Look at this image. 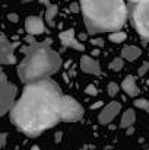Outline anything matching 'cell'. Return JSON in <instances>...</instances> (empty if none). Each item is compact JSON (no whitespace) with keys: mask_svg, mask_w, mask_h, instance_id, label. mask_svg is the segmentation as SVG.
<instances>
[{"mask_svg":"<svg viewBox=\"0 0 149 150\" xmlns=\"http://www.w3.org/2000/svg\"><path fill=\"white\" fill-rule=\"evenodd\" d=\"M61 89L51 79L28 83L10 109V121L29 137H37L60 121Z\"/></svg>","mask_w":149,"mask_h":150,"instance_id":"6da1fadb","label":"cell"},{"mask_svg":"<svg viewBox=\"0 0 149 150\" xmlns=\"http://www.w3.org/2000/svg\"><path fill=\"white\" fill-rule=\"evenodd\" d=\"M85 26L89 34L117 32L127 22L124 0H79Z\"/></svg>","mask_w":149,"mask_h":150,"instance_id":"7a4b0ae2","label":"cell"},{"mask_svg":"<svg viewBox=\"0 0 149 150\" xmlns=\"http://www.w3.org/2000/svg\"><path fill=\"white\" fill-rule=\"evenodd\" d=\"M51 42L50 38L43 42L31 41L28 47L22 48L25 58L18 66V76L25 85L48 79L61 67V57L50 48Z\"/></svg>","mask_w":149,"mask_h":150,"instance_id":"3957f363","label":"cell"},{"mask_svg":"<svg viewBox=\"0 0 149 150\" xmlns=\"http://www.w3.org/2000/svg\"><path fill=\"white\" fill-rule=\"evenodd\" d=\"M132 21L139 32V35L149 41V1L133 3L132 6Z\"/></svg>","mask_w":149,"mask_h":150,"instance_id":"277c9868","label":"cell"},{"mask_svg":"<svg viewBox=\"0 0 149 150\" xmlns=\"http://www.w3.org/2000/svg\"><path fill=\"white\" fill-rule=\"evenodd\" d=\"M83 118V108L75 98L63 95L60 103V121L78 122Z\"/></svg>","mask_w":149,"mask_h":150,"instance_id":"5b68a950","label":"cell"},{"mask_svg":"<svg viewBox=\"0 0 149 150\" xmlns=\"http://www.w3.org/2000/svg\"><path fill=\"white\" fill-rule=\"evenodd\" d=\"M16 95H18V88L12 83H7L6 86L0 88V117L12 109L16 100Z\"/></svg>","mask_w":149,"mask_h":150,"instance_id":"8992f818","label":"cell"},{"mask_svg":"<svg viewBox=\"0 0 149 150\" xmlns=\"http://www.w3.org/2000/svg\"><path fill=\"white\" fill-rule=\"evenodd\" d=\"M18 44L9 42L3 35H0V66L1 64H13L16 61V57L13 54Z\"/></svg>","mask_w":149,"mask_h":150,"instance_id":"52a82bcc","label":"cell"},{"mask_svg":"<svg viewBox=\"0 0 149 150\" xmlns=\"http://www.w3.org/2000/svg\"><path fill=\"white\" fill-rule=\"evenodd\" d=\"M120 109H121V103H120V102L113 100V102L107 103L98 115L99 124H101V125H108V124L117 117V114L120 112Z\"/></svg>","mask_w":149,"mask_h":150,"instance_id":"ba28073f","label":"cell"},{"mask_svg":"<svg viewBox=\"0 0 149 150\" xmlns=\"http://www.w3.org/2000/svg\"><path fill=\"white\" fill-rule=\"evenodd\" d=\"M58 38H60V41H61L63 48H73V50H76V51L85 50V45L81 44V42H78L75 29H72V28H70V29H66V31H63V32H60Z\"/></svg>","mask_w":149,"mask_h":150,"instance_id":"9c48e42d","label":"cell"},{"mask_svg":"<svg viewBox=\"0 0 149 150\" xmlns=\"http://www.w3.org/2000/svg\"><path fill=\"white\" fill-rule=\"evenodd\" d=\"M25 29L29 35H41L46 32V25L40 16H28L25 19Z\"/></svg>","mask_w":149,"mask_h":150,"instance_id":"30bf717a","label":"cell"},{"mask_svg":"<svg viewBox=\"0 0 149 150\" xmlns=\"http://www.w3.org/2000/svg\"><path fill=\"white\" fill-rule=\"evenodd\" d=\"M81 69L82 71L88 73V74H94V76H101V67L97 60H94L89 55H82L81 58Z\"/></svg>","mask_w":149,"mask_h":150,"instance_id":"8fae6325","label":"cell"},{"mask_svg":"<svg viewBox=\"0 0 149 150\" xmlns=\"http://www.w3.org/2000/svg\"><path fill=\"white\" fill-rule=\"evenodd\" d=\"M121 88H123V91H124L130 98H136L138 95H140V89H139V86H138V83H136V77L132 76V74H129V76H126V77L123 79Z\"/></svg>","mask_w":149,"mask_h":150,"instance_id":"7c38bea8","label":"cell"},{"mask_svg":"<svg viewBox=\"0 0 149 150\" xmlns=\"http://www.w3.org/2000/svg\"><path fill=\"white\" fill-rule=\"evenodd\" d=\"M142 54V50L138 48L136 45H127L121 50V57L127 61H135L138 57H140Z\"/></svg>","mask_w":149,"mask_h":150,"instance_id":"4fadbf2b","label":"cell"},{"mask_svg":"<svg viewBox=\"0 0 149 150\" xmlns=\"http://www.w3.org/2000/svg\"><path fill=\"white\" fill-rule=\"evenodd\" d=\"M135 121H136V114H135V111L130 108V109H126L124 112H123V117H121V121H120V127L121 128H129V127H132L133 124H135Z\"/></svg>","mask_w":149,"mask_h":150,"instance_id":"5bb4252c","label":"cell"},{"mask_svg":"<svg viewBox=\"0 0 149 150\" xmlns=\"http://www.w3.org/2000/svg\"><path fill=\"white\" fill-rule=\"evenodd\" d=\"M57 12H58V6L57 4H50L46 10V19H47V23L50 26H54V18L57 16Z\"/></svg>","mask_w":149,"mask_h":150,"instance_id":"9a60e30c","label":"cell"},{"mask_svg":"<svg viewBox=\"0 0 149 150\" xmlns=\"http://www.w3.org/2000/svg\"><path fill=\"white\" fill-rule=\"evenodd\" d=\"M110 38V41L111 42H123V41H126V38H127V35H126V32H123V31H117V32H111V35L108 37Z\"/></svg>","mask_w":149,"mask_h":150,"instance_id":"2e32d148","label":"cell"},{"mask_svg":"<svg viewBox=\"0 0 149 150\" xmlns=\"http://www.w3.org/2000/svg\"><path fill=\"white\" fill-rule=\"evenodd\" d=\"M124 67V60L123 58H114L111 63H110V70H113V71H120L121 69Z\"/></svg>","mask_w":149,"mask_h":150,"instance_id":"e0dca14e","label":"cell"},{"mask_svg":"<svg viewBox=\"0 0 149 150\" xmlns=\"http://www.w3.org/2000/svg\"><path fill=\"white\" fill-rule=\"evenodd\" d=\"M133 105H135L136 108L142 109V111H146V112H149V100L145 99V98H139V99H135Z\"/></svg>","mask_w":149,"mask_h":150,"instance_id":"ac0fdd59","label":"cell"},{"mask_svg":"<svg viewBox=\"0 0 149 150\" xmlns=\"http://www.w3.org/2000/svg\"><path fill=\"white\" fill-rule=\"evenodd\" d=\"M107 93H108V96L114 98V96L118 93V85H117V83H114V82L108 83V86H107Z\"/></svg>","mask_w":149,"mask_h":150,"instance_id":"d6986e66","label":"cell"},{"mask_svg":"<svg viewBox=\"0 0 149 150\" xmlns=\"http://www.w3.org/2000/svg\"><path fill=\"white\" fill-rule=\"evenodd\" d=\"M149 71V63H143L140 67H139V70H138V74L140 76V77H143L146 73Z\"/></svg>","mask_w":149,"mask_h":150,"instance_id":"ffe728a7","label":"cell"},{"mask_svg":"<svg viewBox=\"0 0 149 150\" xmlns=\"http://www.w3.org/2000/svg\"><path fill=\"white\" fill-rule=\"evenodd\" d=\"M69 10H70L72 13H79V10H81V4L76 3V1H72L70 6H69Z\"/></svg>","mask_w":149,"mask_h":150,"instance_id":"44dd1931","label":"cell"},{"mask_svg":"<svg viewBox=\"0 0 149 150\" xmlns=\"http://www.w3.org/2000/svg\"><path fill=\"white\" fill-rule=\"evenodd\" d=\"M85 93H86V95H91V96H95V95L98 93V91H97V88H95L94 85H89V86L85 89Z\"/></svg>","mask_w":149,"mask_h":150,"instance_id":"7402d4cb","label":"cell"},{"mask_svg":"<svg viewBox=\"0 0 149 150\" xmlns=\"http://www.w3.org/2000/svg\"><path fill=\"white\" fill-rule=\"evenodd\" d=\"M9 82H7V76L4 74V71L1 70V67H0V88H3V86H6Z\"/></svg>","mask_w":149,"mask_h":150,"instance_id":"603a6c76","label":"cell"},{"mask_svg":"<svg viewBox=\"0 0 149 150\" xmlns=\"http://www.w3.org/2000/svg\"><path fill=\"white\" fill-rule=\"evenodd\" d=\"M91 44L101 48V47L104 45V40H102V38H94V40H91Z\"/></svg>","mask_w":149,"mask_h":150,"instance_id":"cb8c5ba5","label":"cell"},{"mask_svg":"<svg viewBox=\"0 0 149 150\" xmlns=\"http://www.w3.org/2000/svg\"><path fill=\"white\" fill-rule=\"evenodd\" d=\"M6 142H7V134L6 133H0V149L4 147Z\"/></svg>","mask_w":149,"mask_h":150,"instance_id":"d4e9b609","label":"cell"},{"mask_svg":"<svg viewBox=\"0 0 149 150\" xmlns=\"http://www.w3.org/2000/svg\"><path fill=\"white\" fill-rule=\"evenodd\" d=\"M7 19H9V21H13V22H18V19H19V18H18V15L12 13V15H9V16H7Z\"/></svg>","mask_w":149,"mask_h":150,"instance_id":"484cf974","label":"cell"},{"mask_svg":"<svg viewBox=\"0 0 149 150\" xmlns=\"http://www.w3.org/2000/svg\"><path fill=\"white\" fill-rule=\"evenodd\" d=\"M38 1H40L41 4H44V6H47V7H48V6H50V0H38Z\"/></svg>","mask_w":149,"mask_h":150,"instance_id":"4316f807","label":"cell"},{"mask_svg":"<svg viewBox=\"0 0 149 150\" xmlns=\"http://www.w3.org/2000/svg\"><path fill=\"white\" fill-rule=\"evenodd\" d=\"M133 133H135L133 127H129V128H127V134H133Z\"/></svg>","mask_w":149,"mask_h":150,"instance_id":"83f0119b","label":"cell"},{"mask_svg":"<svg viewBox=\"0 0 149 150\" xmlns=\"http://www.w3.org/2000/svg\"><path fill=\"white\" fill-rule=\"evenodd\" d=\"M133 3H143V1H149V0H130Z\"/></svg>","mask_w":149,"mask_h":150,"instance_id":"f1b7e54d","label":"cell"},{"mask_svg":"<svg viewBox=\"0 0 149 150\" xmlns=\"http://www.w3.org/2000/svg\"><path fill=\"white\" fill-rule=\"evenodd\" d=\"M99 105H101V102H97V103H94V105H92L91 108H92V109H95V108H98Z\"/></svg>","mask_w":149,"mask_h":150,"instance_id":"f546056e","label":"cell"},{"mask_svg":"<svg viewBox=\"0 0 149 150\" xmlns=\"http://www.w3.org/2000/svg\"><path fill=\"white\" fill-rule=\"evenodd\" d=\"M31 150H40V147H38V146H32V147H31Z\"/></svg>","mask_w":149,"mask_h":150,"instance_id":"4dcf8cb0","label":"cell"},{"mask_svg":"<svg viewBox=\"0 0 149 150\" xmlns=\"http://www.w3.org/2000/svg\"><path fill=\"white\" fill-rule=\"evenodd\" d=\"M92 54H94V55H98V54H99V50H95L94 52H92Z\"/></svg>","mask_w":149,"mask_h":150,"instance_id":"1f68e13d","label":"cell"},{"mask_svg":"<svg viewBox=\"0 0 149 150\" xmlns=\"http://www.w3.org/2000/svg\"><path fill=\"white\" fill-rule=\"evenodd\" d=\"M146 83H148V85H149V80H148V82H146Z\"/></svg>","mask_w":149,"mask_h":150,"instance_id":"d6a6232c","label":"cell"}]
</instances>
